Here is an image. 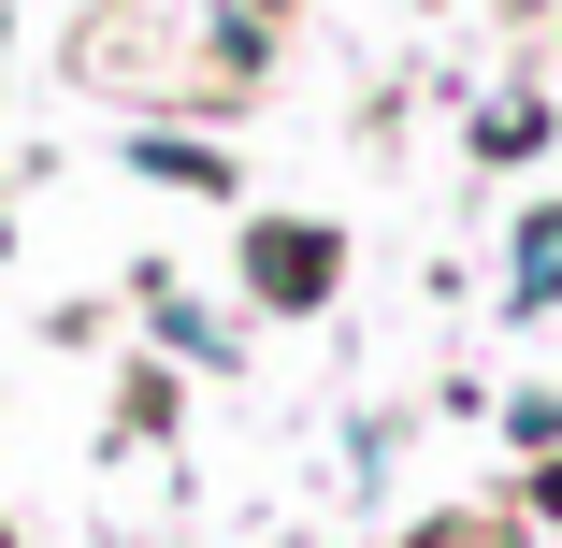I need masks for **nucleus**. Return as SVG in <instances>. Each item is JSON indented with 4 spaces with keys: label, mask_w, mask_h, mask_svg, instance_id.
Segmentation results:
<instances>
[{
    "label": "nucleus",
    "mask_w": 562,
    "mask_h": 548,
    "mask_svg": "<svg viewBox=\"0 0 562 548\" xmlns=\"http://www.w3.org/2000/svg\"><path fill=\"white\" fill-rule=\"evenodd\" d=\"M260 289H274V303H317V289H331V246H317V232H260Z\"/></svg>",
    "instance_id": "2"
},
{
    "label": "nucleus",
    "mask_w": 562,
    "mask_h": 548,
    "mask_svg": "<svg viewBox=\"0 0 562 548\" xmlns=\"http://www.w3.org/2000/svg\"><path fill=\"white\" fill-rule=\"evenodd\" d=\"M548 303H562V202L519 216V317H548Z\"/></svg>",
    "instance_id": "1"
},
{
    "label": "nucleus",
    "mask_w": 562,
    "mask_h": 548,
    "mask_svg": "<svg viewBox=\"0 0 562 548\" xmlns=\"http://www.w3.org/2000/svg\"><path fill=\"white\" fill-rule=\"evenodd\" d=\"M533 505H548V519H562V462H548V477H533Z\"/></svg>",
    "instance_id": "3"
}]
</instances>
